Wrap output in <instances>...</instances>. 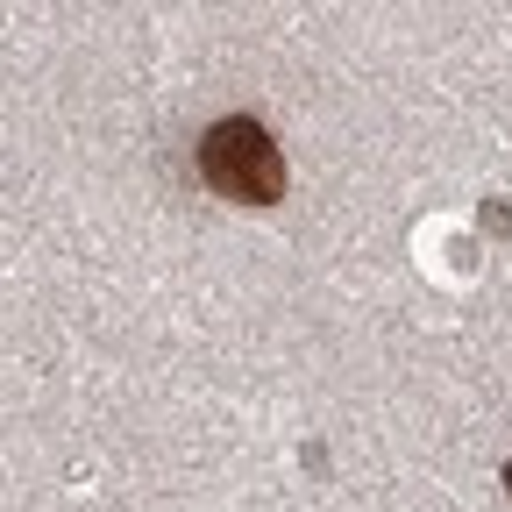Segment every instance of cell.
<instances>
[{
    "label": "cell",
    "mask_w": 512,
    "mask_h": 512,
    "mask_svg": "<svg viewBox=\"0 0 512 512\" xmlns=\"http://www.w3.org/2000/svg\"><path fill=\"white\" fill-rule=\"evenodd\" d=\"M200 178L221 192V200H235V207L285 200V157L271 143V128L249 121V114H221L200 136Z\"/></svg>",
    "instance_id": "cell-1"
},
{
    "label": "cell",
    "mask_w": 512,
    "mask_h": 512,
    "mask_svg": "<svg viewBox=\"0 0 512 512\" xmlns=\"http://www.w3.org/2000/svg\"><path fill=\"white\" fill-rule=\"evenodd\" d=\"M505 491H512V463H505Z\"/></svg>",
    "instance_id": "cell-2"
}]
</instances>
